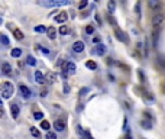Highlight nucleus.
<instances>
[{
	"label": "nucleus",
	"mask_w": 165,
	"mask_h": 139,
	"mask_svg": "<svg viewBox=\"0 0 165 139\" xmlns=\"http://www.w3.org/2000/svg\"><path fill=\"white\" fill-rule=\"evenodd\" d=\"M68 19V15H67V12H60L58 15H57V17H55V20L58 23H64Z\"/></svg>",
	"instance_id": "obj_11"
},
{
	"label": "nucleus",
	"mask_w": 165,
	"mask_h": 139,
	"mask_svg": "<svg viewBox=\"0 0 165 139\" xmlns=\"http://www.w3.org/2000/svg\"><path fill=\"white\" fill-rule=\"evenodd\" d=\"M145 55L148 57V42H145Z\"/></svg>",
	"instance_id": "obj_39"
},
{
	"label": "nucleus",
	"mask_w": 165,
	"mask_h": 139,
	"mask_svg": "<svg viewBox=\"0 0 165 139\" xmlns=\"http://www.w3.org/2000/svg\"><path fill=\"white\" fill-rule=\"evenodd\" d=\"M116 38L119 39V41H122L123 44H127V36H126V34L122 31V29H119V28H116Z\"/></svg>",
	"instance_id": "obj_6"
},
{
	"label": "nucleus",
	"mask_w": 165,
	"mask_h": 139,
	"mask_svg": "<svg viewBox=\"0 0 165 139\" xmlns=\"http://www.w3.org/2000/svg\"><path fill=\"white\" fill-rule=\"evenodd\" d=\"M31 135L35 136V138H39V136H41V134H39V130L36 128H31Z\"/></svg>",
	"instance_id": "obj_28"
},
{
	"label": "nucleus",
	"mask_w": 165,
	"mask_h": 139,
	"mask_svg": "<svg viewBox=\"0 0 165 139\" xmlns=\"http://www.w3.org/2000/svg\"><path fill=\"white\" fill-rule=\"evenodd\" d=\"M72 51H74V52H82V51H84V42H81V41L74 42V44H72Z\"/></svg>",
	"instance_id": "obj_9"
},
{
	"label": "nucleus",
	"mask_w": 165,
	"mask_h": 139,
	"mask_svg": "<svg viewBox=\"0 0 165 139\" xmlns=\"http://www.w3.org/2000/svg\"><path fill=\"white\" fill-rule=\"evenodd\" d=\"M26 64L28 65H31V67H35V65H36V60H35L32 55H29L26 58Z\"/></svg>",
	"instance_id": "obj_21"
},
{
	"label": "nucleus",
	"mask_w": 165,
	"mask_h": 139,
	"mask_svg": "<svg viewBox=\"0 0 165 139\" xmlns=\"http://www.w3.org/2000/svg\"><path fill=\"white\" fill-rule=\"evenodd\" d=\"M141 125H142V128L146 129V130L152 129V122H149V120H142V122H141Z\"/></svg>",
	"instance_id": "obj_22"
},
{
	"label": "nucleus",
	"mask_w": 165,
	"mask_h": 139,
	"mask_svg": "<svg viewBox=\"0 0 165 139\" xmlns=\"http://www.w3.org/2000/svg\"><path fill=\"white\" fill-rule=\"evenodd\" d=\"M86 32H87V34H93V32H94V28H93V26H90V25H88L87 28H86Z\"/></svg>",
	"instance_id": "obj_35"
},
{
	"label": "nucleus",
	"mask_w": 165,
	"mask_h": 139,
	"mask_svg": "<svg viewBox=\"0 0 165 139\" xmlns=\"http://www.w3.org/2000/svg\"><path fill=\"white\" fill-rule=\"evenodd\" d=\"M45 139H57V135H55L54 132H46V135H45Z\"/></svg>",
	"instance_id": "obj_31"
},
{
	"label": "nucleus",
	"mask_w": 165,
	"mask_h": 139,
	"mask_svg": "<svg viewBox=\"0 0 165 139\" xmlns=\"http://www.w3.org/2000/svg\"><path fill=\"white\" fill-rule=\"evenodd\" d=\"M70 93V86H68V83H64V94H68Z\"/></svg>",
	"instance_id": "obj_33"
},
{
	"label": "nucleus",
	"mask_w": 165,
	"mask_h": 139,
	"mask_svg": "<svg viewBox=\"0 0 165 139\" xmlns=\"http://www.w3.org/2000/svg\"><path fill=\"white\" fill-rule=\"evenodd\" d=\"M87 5H88V3H87V2H86V0H84V2H81V3L78 5V9L81 10V9H84V7H86V6H87Z\"/></svg>",
	"instance_id": "obj_34"
},
{
	"label": "nucleus",
	"mask_w": 165,
	"mask_h": 139,
	"mask_svg": "<svg viewBox=\"0 0 165 139\" xmlns=\"http://www.w3.org/2000/svg\"><path fill=\"white\" fill-rule=\"evenodd\" d=\"M48 31V28H45L44 25H38V26H35V32H38V34H45Z\"/></svg>",
	"instance_id": "obj_20"
},
{
	"label": "nucleus",
	"mask_w": 165,
	"mask_h": 139,
	"mask_svg": "<svg viewBox=\"0 0 165 139\" xmlns=\"http://www.w3.org/2000/svg\"><path fill=\"white\" fill-rule=\"evenodd\" d=\"M93 52L97 54V55H105L106 54V45L105 44H99L93 48Z\"/></svg>",
	"instance_id": "obj_7"
},
{
	"label": "nucleus",
	"mask_w": 165,
	"mask_h": 139,
	"mask_svg": "<svg viewBox=\"0 0 165 139\" xmlns=\"http://www.w3.org/2000/svg\"><path fill=\"white\" fill-rule=\"evenodd\" d=\"M58 32H60V35H67L68 34V28H67L65 25H62V26L58 29Z\"/></svg>",
	"instance_id": "obj_27"
},
{
	"label": "nucleus",
	"mask_w": 165,
	"mask_h": 139,
	"mask_svg": "<svg viewBox=\"0 0 165 139\" xmlns=\"http://www.w3.org/2000/svg\"><path fill=\"white\" fill-rule=\"evenodd\" d=\"M46 34H48V38H50V39H55V38H57V34H58V32H57V29H55L54 26H50V28H48V31H46Z\"/></svg>",
	"instance_id": "obj_17"
},
{
	"label": "nucleus",
	"mask_w": 165,
	"mask_h": 139,
	"mask_svg": "<svg viewBox=\"0 0 165 139\" xmlns=\"http://www.w3.org/2000/svg\"><path fill=\"white\" fill-rule=\"evenodd\" d=\"M87 93H88V89H87V87H84V89L80 90V94H81V96H86Z\"/></svg>",
	"instance_id": "obj_36"
},
{
	"label": "nucleus",
	"mask_w": 165,
	"mask_h": 139,
	"mask_svg": "<svg viewBox=\"0 0 165 139\" xmlns=\"http://www.w3.org/2000/svg\"><path fill=\"white\" fill-rule=\"evenodd\" d=\"M82 139H90V138H82Z\"/></svg>",
	"instance_id": "obj_42"
},
{
	"label": "nucleus",
	"mask_w": 165,
	"mask_h": 139,
	"mask_svg": "<svg viewBox=\"0 0 165 139\" xmlns=\"http://www.w3.org/2000/svg\"><path fill=\"white\" fill-rule=\"evenodd\" d=\"M35 81L38 84H44L46 81V78H45V75L41 71H35Z\"/></svg>",
	"instance_id": "obj_10"
},
{
	"label": "nucleus",
	"mask_w": 165,
	"mask_h": 139,
	"mask_svg": "<svg viewBox=\"0 0 165 139\" xmlns=\"http://www.w3.org/2000/svg\"><path fill=\"white\" fill-rule=\"evenodd\" d=\"M41 128L44 129L45 132H50V129H51L50 122H48V120H42V122H41Z\"/></svg>",
	"instance_id": "obj_19"
},
{
	"label": "nucleus",
	"mask_w": 165,
	"mask_h": 139,
	"mask_svg": "<svg viewBox=\"0 0 165 139\" xmlns=\"http://www.w3.org/2000/svg\"><path fill=\"white\" fill-rule=\"evenodd\" d=\"M148 6L151 7V9H155L156 12L161 9V3L158 2V0H149V2H148Z\"/></svg>",
	"instance_id": "obj_14"
},
{
	"label": "nucleus",
	"mask_w": 165,
	"mask_h": 139,
	"mask_svg": "<svg viewBox=\"0 0 165 139\" xmlns=\"http://www.w3.org/2000/svg\"><path fill=\"white\" fill-rule=\"evenodd\" d=\"M10 112H12V116L16 119V117L19 116V106H17L16 103H12L10 104Z\"/></svg>",
	"instance_id": "obj_15"
},
{
	"label": "nucleus",
	"mask_w": 165,
	"mask_h": 139,
	"mask_svg": "<svg viewBox=\"0 0 165 139\" xmlns=\"http://www.w3.org/2000/svg\"><path fill=\"white\" fill-rule=\"evenodd\" d=\"M46 94H48L46 90H42V91H41V96H42V97H46Z\"/></svg>",
	"instance_id": "obj_38"
},
{
	"label": "nucleus",
	"mask_w": 165,
	"mask_h": 139,
	"mask_svg": "<svg viewBox=\"0 0 165 139\" xmlns=\"http://www.w3.org/2000/svg\"><path fill=\"white\" fill-rule=\"evenodd\" d=\"M0 41H2V44L5 45V46H7V45H9V39H7V36H6V35H0Z\"/></svg>",
	"instance_id": "obj_29"
},
{
	"label": "nucleus",
	"mask_w": 165,
	"mask_h": 139,
	"mask_svg": "<svg viewBox=\"0 0 165 139\" xmlns=\"http://www.w3.org/2000/svg\"><path fill=\"white\" fill-rule=\"evenodd\" d=\"M20 55H22V51L19 49V48H13V49H12V57H15V58H19Z\"/></svg>",
	"instance_id": "obj_24"
},
{
	"label": "nucleus",
	"mask_w": 165,
	"mask_h": 139,
	"mask_svg": "<svg viewBox=\"0 0 165 139\" xmlns=\"http://www.w3.org/2000/svg\"><path fill=\"white\" fill-rule=\"evenodd\" d=\"M152 39H154V48H158V39H160V28H155V29H154Z\"/></svg>",
	"instance_id": "obj_12"
},
{
	"label": "nucleus",
	"mask_w": 165,
	"mask_h": 139,
	"mask_svg": "<svg viewBox=\"0 0 165 139\" xmlns=\"http://www.w3.org/2000/svg\"><path fill=\"white\" fill-rule=\"evenodd\" d=\"M19 93H20V96H22L23 99H29L31 97V89L28 87V86H25V84H20L19 86Z\"/></svg>",
	"instance_id": "obj_3"
},
{
	"label": "nucleus",
	"mask_w": 165,
	"mask_h": 139,
	"mask_svg": "<svg viewBox=\"0 0 165 139\" xmlns=\"http://www.w3.org/2000/svg\"><path fill=\"white\" fill-rule=\"evenodd\" d=\"M2 72H3L5 75H9L12 72V65L9 62H3V65H2Z\"/></svg>",
	"instance_id": "obj_13"
},
{
	"label": "nucleus",
	"mask_w": 165,
	"mask_h": 139,
	"mask_svg": "<svg viewBox=\"0 0 165 139\" xmlns=\"http://www.w3.org/2000/svg\"><path fill=\"white\" fill-rule=\"evenodd\" d=\"M135 12H136L138 16H141V3H136L135 5Z\"/></svg>",
	"instance_id": "obj_32"
},
{
	"label": "nucleus",
	"mask_w": 165,
	"mask_h": 139,
	"mask_svg": "<svg viewBox=\"0 0 165 139\" xmlns=\"http://www.w3.org/2000/svg\"><path fill=\"white\" fill-rule=\"evenodd\" d=\"M36 5L42 7H61V6L71 5V2L70 0H38Z\"/></svg>",
	"instance_id": "obj_1"
},
{
	"label": "nucleus",
	"mask_w": 165,
	"mask_h": 139,
	"mask_svg": "<svg viewBox=\"0 0 165 139\" xmlns=\"http://www.w3.org/2000/svg\"><path fill=\"white\" fill-rule=\"evenodd\" d=\"M107 19H109V22L112 23V25H116V23H117V22H116V19H113V17L110 16V15H109V16H107Z\"/></svg>",
	"instance_id": "obj_37"
},
{
	"label": "nucleus",
	"mask_w": 165,
	"mask_h": 139,
	"mask_svg": "<svg viewBox=\"0 0 165 139\" xmlns=\"http://www.w3.org/2000/svg\"><path fill=\"white\" fill-rule=\"evenodd\" d=\"M45 78H46V81L50 84H54L55 81H57V75H55L52 71H50V72H46V75H45Z\"/></svg>",
	"instance_id": "obj_16"
},
{
	"label": "nucleus",
	"mask_w": 165,
	"mask_h": 139,
	"mask_svg": "<svg viewBox=\"0 0 165 139\" xmlns=\"http://www.w3.org/2000/svg\"><path fill=\"white\" fill-rule=\"evenodd\" d=\"M41 51H42V52H44V54H50V51L46 49V48H41Z\"/></svg>",
	"instance_id": "obj_41"
},
{
	"label": "nucleus",
	"mask_w": 165,
	"mask_h": 139,
	"mask_svg": "<svg viewBox=\"0 0 165 139\" xmlns=\"http://www.w3.org/2000/svg\"><path fill=\"white\" fill-rule=\"evenodd\" d=\"M86 67H87L88 70H96V68H97V64L94 61H87L86 62Z\"/></svg>",
	"instance_id": "obj_25"
},
{
	"label": "nucleus",
	"mask_w": 165,
	"mask_h": 139,
	"mask_svg": "<svg viewBox=\"0 0 165 139\" xmlns=\"http://www.w3.org/2000/svg\"><path fill=\"white\" fill-rule=\"evenodd\" d=\"M42 117H44V113H42V112H35V113H33V119H35V120H42Z\"/></svg>",
	"instance_id": "obj_26"
},
{
	"label": "nucleus",
	"mask_w": 165,
	"mask_h": 139,
	"mask_svg": "<svg viewBox=\"0 0 165 139\" xmlns=\"http://www.w3.org/2000/svg\"><path fill=\"white\" fill-rule=\"evenodd\" d=\"M13 34H15V38H16L17 41H22L23 36H25V35L22 34V31H19V29H15V31H13Z\"/></svg>",
	"instance_id": "obj_23"
},
{
	"label": "nucleus",
	"mask_w": 165,
	"mask_h": 139,
	"mask_svg": "<svg viewBox=\"0 0 165 139\" xmlns=\"http://www.w3.org/2000/svg\"><path fill=\"white\" fill-rule=\"evenodd\" d=\"M64 71L67 72V74H75V71H77V67H75V64L74 62H67L65 65H64Z\"/></svg>",
	"instance_id": "obj_5"
},
{
	"label": "nucleus",
	"mask_w": 165,
	"mask_h": 139,
	"mask_svg": "<svg viewBox=\"0 0 165 139\" xmlns=\"http://www.w3.org/2000/svg\"><path fill=\"white\" fill-rule=\"evenodd\" d=\"M107 9H109V13H113L116 10V2L115 0H110L107 3Z\"/></svg>",
	"instance_id": "obj_18"
},
{
	"label": "nucleus",
	"mask_w": 165,
	"mask_h": 139,
	"mask_svg": "<svg viewBox=\"0 0 165 139\" xmlns=\"http://www.w3.org/2000/svg\"><path fill=\"white\" fill-rule=\"evenodd\" d=\"M158 64L165 70V57H158Z\"/></svg>",
	"instance_id": "obj_30"
},
{
	"label": "nucleus",
	"mask_w": 165,
	"mask_h": 139,
	"mask_svg": "<svg viewBox=\"0 0 165 139\" xmlns=\"http://www.w3.org/2000/svg\"><path fill=\"white\" fill-rule=\"evenodd\" d=\"M93 42H94V44H97V45H99V42H100V38H97V36H96V38L93 39Z\"/></svg>",
	"instance_id": "obj_40"
},
{
	"label": "nucleus",
	"mask_w": 165,
	"mask_h": 139,
	"mask_svg": "<svg viewBox=\"0 0 165 139\" xmlns=\"http://www.w3.org/2000/svg\"><path fill=\"white\" fill-rule=\"evenodd\" d=\"M164 22V15L162 13H156L152 17V23H154V28H160V25Z\"/></svg>",
	"instance_id": "obj_4"
},
{
	"label": "nucleus",
	"mask_w": 165,
	"mask_h": 139,
	"mask_svg": "<svg viewBox=\"0 0 165 139\" xmlns=\"http://www.w3.org/2000/svg\"><path fill=\"white\" fill-rule=\"evenodd\" d=\"M13 91H15V87H13L12 83L6 81V83L2 84V97H3V99H10L12 94H13Z\"/></svg>",
	"instance_id": "obj_2"
},
{
	"label": "nucleus",
	"mask_w": 165,
	"mask_h": 139,
	"mask_svg": "<svg viewBox=\"0 0 165 139\" xmlns=\"http://www.w3.org/2000/svg\"><path fill=\"white\" fill-rule=\"evenodd\" d=\"M54 129L57 130V132H62V130L65 129V122H64L62 119L55 120V122H54Z\"/></svg>",
	"instance_id": "obj_8"
}]
</instances>
